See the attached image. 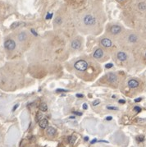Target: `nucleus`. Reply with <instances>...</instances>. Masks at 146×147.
<instances>
[{"mask_svg": "<svg viewBox=\"0 0 146 147\" xmlns=\"http://www.w3.org/2000/svg\"><path fill=\"white\" fill-rule=\"evenodd\" d=\"M134 110L136 111V112H137V113H140V111H141V109L140 108V107H138V106H136L134 108Z\"/></svg>", "mask_w": 146, "mask_h": 147, "instance_id": "20", "label": "nucleus"}, {"mask_svg": "<svg viewBox=\"0 0 146 147\" xmlns=\"http://www.w3.org/2000/svg\"><path fill=\"white\" fill-rule=\"evenodd\" d=\"M83 109H88V105L86 104H83Z\"/></svg>", "mask_w": 146, "mask_h": 147, "instance_id": "27", "label": "nucleus"}, {"mask_svg": "<svg viewBox=\"0 0 146 147\" xmlns=\"http://www.w3.org/2000/svg\"><path fill=\"white\" fill-rule=\"evenodd\" d=\"M145 57H146V53H145Z\"/></svg>", "mask_w": 146, "mask_h": 147, "instance_id": "37", "label": "nucleus"}, {"mask_svg": "<svg viewBox=\"0 0 146 147\" xmlns=\"http://www.w3.org/2000/svg\"><path fill=\"white\" fill-rule=\"evenodd\" d=\"M100 43H101V44L103 45V46L105 47V48H110L112 45V40H110V39H108V38L103 39Z\"/></svg>", "mask_w": 146, "mask_h": 147, "instance_id": "4", "label": "nucleus"}, {"mask_svg": "<svg viewBox=\"0 0 146 147\" xmlns=\"http://www.w3.org/2000/svg\"><path fill=\"white\" fill-rule=\"evenodd\" d=\"M4 47L7 50H13L16 48V42L12 39H7L4 43Z\"/></svg>", "mask_w": 146, "mask_h": 147, "instance_id": "3", "label": "nucleus"}, {"mask_svg": "<svg viewBox=\"0 0 146 147\" xmlns=\"http://www.w3.org/2000/svg\"><path fill=\"white\" fill-rule=\"evenodd\" d=\"M93 56L96 59H99V58H101L103 56H104V52H103V50L101 49H97L95 51H94Z\"/></svg>", "mask_w": 146, "mask_h": 147, "instance_id": "5", "label": "nucleus"}, {"mask_svg": "<svg viewBox=\"0 0 146 147\" xmlns=\"http://www.w3.org/2000/svg\"><path fill=\"white\" fill-rule=\"evenodd\" d=\"M107 109H109V110H117L118 109L117 107H114V106H108Z\"/></svg>", "mask_w": 146, "mask_h": 147, "instance_id": "19", "label": "nucleus"}, {"mask_svg": "<svg viewBox=\"0 0 146 147\" xmlns=\"http://www.w3.org/2000/svg\"><path fill=\"white\" fill-rule=\"evenodd\" d=\"M127 84L130 88H136L139 86V82H138L136 80H134V79L130 80Z\"/></svg>", "mask_w": 146, "mask_h": 147, "instance_id": "7", "label": "nucleus"}, {"mask_svg": "<svg viewBox=\"0 0 146 147\" xmlns=\"http://www.w3.org/2000/svg\"><path fill=\"white\" fill-rule=\"evenodd\" d=\"M117 59L121 61V62H124V61L126 60V58H127V56L125 53L123 52H118L117 54Z\"/></svg>", "mask_w": 146, "mask_h": 147, "instance_id": "8", "label": "nucleus"}, {"mask_svg": "<svg viewBox=\"0 0 146 147\" xmlns=\"http://www.w3.org/2000/svg\"><path fill=\"white\" fill-rule=\"evenodd\" d=\"M72 49H78L79 48H80V42L79 40H77V39H75V40H73L72 42Z\"/></svg>", "mask_w": 146, "mask_h": 147, "instance_id": "11", "label": "nucleus"}, {"mask_svg": "<svg viewBox=\"0 0 146 147\" xmlns=\"http://www.w3.org/2000/svg\"><path fill=\"white\" fill-rule=\"evenodd\" d=\"M72 113L73 114H75V115H79V116H80L82 114L81 113H80V112H76V111H73Z\"/></svg>", "mask_w": 146, "mask_h": 147, "instance_id": "25", "label": "nucleus"}, {"mask_svg": "<svg viewBox=\"0 0 146 147\" xmlns=\"http://www.w3.org/2000/svg\"><path fill=\"white\" fill-rule=\"evenodd\" d=\"M144 137H143V136H140V137H137V140L140 141V142H141V141H144Z\"/></svg>", "mask_w": 146, "mask_h": 147, "instance_id": "23", "label": "nucleus"}, {"mask_svg": "<svg viewBox=\"0 0 146 147\" xmlns=\"http://www.w3.org/2000/svg\"><path fill=\"white\" fill-rule=\"evenodd\" d=\"M42 113H37V115H36V121L37 122H39L40 121V120H41V118H42Z\"/></svg>", "mask_w": 146, "mask_h": 147, "instance_id": "18", "label": "nucleus"}, {"mask_svg": "<svg viewBox=\"0 0 146 147\" xmlns=\"http://www.w3.org/2000/svg\"><path fill=\"white\" fill-rule=\"evenodd\" d=\"M39 125L42 129H45L48 126V121L47 119H42L39 122Z\"/></svg>", "mask_w": 146, "mask_h": 147, "instance_id": "10", "label": "nucleus"}, {"mask_svg": "<svg viewBox=\"0 0 146 147\" xmlns=\"http://www.w3.org/2000/svg\"><path fill=\"white\" fill-rule=\"evenodd\" d=\"M121 30V29L120 26H118L117 25H114V26H112V27H111L110 31H111V33L113 34V35H117L118 33H120Z\"/></svg>", "mask_w": 146, "mask_h": 147, "instance_id": "6", "label": "nucleus"}, {"mask_svg": "<svg viewBox=\"0 0 146 147\" xmlns=\"http://www.w3.org/2000/svg\"><path fill=\"white\" fill-rule=\"evenodd\" d=\"M97 141H97L96 139H94L93 141H91V144H94L95 142H97Z\"/></svg>", "mask_w": 146, "mask_h": 147, "instance_id": "31", "label": "nucleus"}, {"mask_svg": "<svg viewBox=\"0 0 146 147\" xmlns=\"http://www.w3.org/2000/svg\"><path fill=\"white\" fill-rule=\"evenodd\" d=\"M138 7H139L140 10L144 11V10L146 9V4L144 2H140L139 5H138Z\"/></svg>", "mask_w": 146, "mask_h": 147, "instance_id": "16", "label": "nucleus"}, {"mask_svg": "<svg viewBox=\"0 0 146 147\" xmlns=\"http://www.w3.org/2000/svg\"><path fill=\"white\" fill-rule=\"evenodd\" d=\"M46 132H47V134L48 136H53V135L56 134L57 131L55 129V127H48L47 128V130H46Z\"/></svg>", "mask_w": 146, "mask_h": 147, "instance_id": "12", "label": "nucleus"}, {"mask_svg": "<svg viewBox=\"0 0 146 147\" xmlns=\"http://www.w3.org/2000/svg\"><path fill=\"white\" fill-rule=\"evenodd\" d=\"M99 103H100V101L97 100H95V101H94V102L93 103V105H94V106H96L97 105H99Z\"/></svg>", "mask_w": 146, "mask_h": 147, "instance_id": "26", "label": "nucleus"}, {"mask_svg": "<svg viewBox=\"0 0 146 147\" xmlns=\"http://www.w3.org/2000/svg\"><path fill=\"white\" fill-rule=\"evenodd\" d=\"M39 110L40 111H42V112H46L48 110V106H47V105H46L45 103H41L39 105Z\"/></svg>", "mask_w": 146, "mask_h": 147, "instance_id": "14", "label": "nucleus"}, {"mask_svg": "<svg viewBox=\"0 0 146 147\" xmlns=\"http://www.w3.org/2000/svg\"><path fill=\"white\" fill-rule=\"evenodd\" d=\"M31 32H32V33H34V35H35V36H37V33H36V31H35L33 30V29H32V30H31Z\"/></svg>", "mask_w": 146, "mask_h": 147, "instance_id": "34", "label": "nucleus"}, {"mask_svg": "<svg viewBox=\"0 0 146 147\" xmlns=\"http://www.w3.org/2000/svg\"><path fill=\"white\" fill-rule=\"evenodd\" d=\"M112 117H106V120H108V121H109V120H112Z\"/></svg>", "mask_w": 146, "mask_h": 147, "instance_id": "33", "label": "nucleus"}, {"mask_svg": "<svg viewBox=\"0 0 146 147\" xmlns=\"http://www.w3.org/2000/svg\"><path fill=\"white\" fill-rule=\"evenodd\" d=\"M88 140H89V137H85V141H87Z\"/></svg>", "mask_w": 146, "mask_h": 147, "instance_id": "35", "label": "nucleus"}, {"mask_svg": "<svg viewBox=\"0 0 146 147\" xmlns=\"http://www.w3.org/2000/svg\"><path fill=\"white\" fill-rule=\"evenodd\" d=\"M83 96H84V95H81V94H77V95H76V97H80V98H82Z\"/></svg>", "mask_w": 146, "mask_h": 147, "instance_id": "32", "label": "nucleus"}, {"mask_svg": "<svg viewBox=\"0 0 146 147\" xmlns=\"http://www.w3.org/2000/svg\"><path fill=\"white\" fill-rule=\"evenodd\" d=\"M112 66H113L112 63H108V64L105 65V68H112Z\"/></svg>", "mask_w": 146, "mask_h": 147, "instance_id": "24", "label": "nucleus"}, {"mask_svg": "<svg viewBox=\"0 0 146 147\" xmlns=\"http://www.w3.org/2000/svg\"><path fill=\"white\" fill-rule=\"evenodd\" d=\"M18 26H19V23L18 22H15V23H13L12 25V29H16Z\"/></svg>", "mask_w": 146, "mask_h": 147, "instance_id": "21", "label": "nucleus"}, {"mask_svg": "<svg viewBox=\"0 0 146 147\" xmlns=\"http://www.w3.org/2000/svg\"><path fill=\"white\" fill-rule=\"evenodd\" d=\"M83 21L86 26H94V24L96 23V19L94 16L88 14V15H85V17H84Z\"/></svg>", "mask_w": 146, "mask_h": 147, "instance_id": "2", "label": "nucleus"}, {"mask_svg": "<svg viewBox=\"0 0 146 147\" xmlns=\"http://www.w3.org/2000/svg\"><path fill=\"white\" fill-rule=\"evenodd\" d=\"M120 1H123V0H120Z\"/></svg>", "mask_w": 146, "mask_h": 147, "instance_id": "36", "label": "nucleus"}, {"mask_svg": "<svg viewBox=\"0 0 146 147\" xmlns=\"http://www.w3.org/2000/svg\"><path fill=\"white\" fill-rule=\"evenodd\" d=\"M26 39V34L25 32H21V33L19 34V36H18V39L19 41L22 42V41H25Z\"/></svg>", "mask_w": 146, "mask_h": 147, "instance_id": "13", "label": "nucleus"}, {"mask_svg": "<svg viewBox=\"0 0 146 147\" xmlns=\"http://www.w3.org/2000/svg\"><path fill=\"white\" fill-rule=\"evenodd\" d=\"M129 41L130 42H132V43H136L137 41V39H138V37L136 36V35H131V36H129Z\"/></svg>", "mask_w": 146, "mask_h": 147, "instance_id": "15", "label": "nucleus"}, {"mask_svg": "<svg viewBox=\"0 0 146 147\" xmlns=\"http://www.w3.org/2000/svg\"><path fill=\"white\" fill-rule=\"evenodd\" d=\"M74 67H75V69H77V70L84 72V71L87 70L88 63L85 60H79V61H77V62L75 63Z\"/></svg>", "mask_w": 146, "mask_h": 147, "instance_id": "1", "label": "nucleus"}, {"mask_svg": "<svg viewBox=\"0 0 146 147\" xmlns=\"http://www.w3.org/2000/svg\"><path fill=\"white\" fill-rule=\"evenodd\" d=\"M107 79H108V81H109V82H112V83H114V82L117 81V76H116L115 74H113V73H110V74L108 75Z\"/></svg>", "mask_w": 146, "mask_h": 147, "instance_id": "9", "label": "nucleus"}, {"mask_svg": "<svg viewBox=\"0 0 146 147\" xmlns=\"http://www.w3.org/2000/svg\"><path fill=\"white\" fill-rule=\"evenodd\" d=\"M142 99L141 98H139V99H136V100H135V102H140V100H141Z\"/></svg>", "mask_w": 146, "mask_h": 147, "instance_id": "29", "label": "nucleus"}, {"mask_svg": "<svg viewBox=\"0 0 146 147\" xmlns=\"http://www.w3.org/2000/svg\"><path fill=\"white\" fill-rule=\"evenodd\" d=\"M18 105H18V104H17V105H15L14 107H13V109H12V111H15V110H16V109H17V107H18Z\"/></svg>", "mask_w": 146, "mask_h": 147, "instance_id": "28", "label": "nucleus"}, {"mask_svg": "<svg viewBox=\"0 0 146 147\" xmlns=\"http://www.w3.org/2000/svg\"><path fill=\"white\" fill-rule=\"evenodd\" d=\"M125 102H126V101L123 100H119V103H120V104H125Z\"/></svg>", "mask_w": 146, "mask_h": 147, "instance_id": "30", "label": "nucleus"}, {"mask_svg": "<svg viewBox=\"0 0 146 147\" xmlns=\"http://www.w3.org/2000/svg\"><path fill=\"white\" fill-rule=\"evenodd\" d=\"M75 140H76V138H75V136H71V137H68V142L69 144H71V145H73V144L75 143Z\"/></svg>", "mask_w": 146, "mask_h": 147, "instance_id": "17", "label": "nucleus"}, {"mask_svg": "<svg viewBox=\"0 0 146 147\" xmlns=\"http://www.w3.org/2000/svg\"><path fill=\"white\" fill-rule=\"evenodd\" d=\"M57 92H68L69 90H63V89H58L56 90Z\"/></svg>", "mask_w": 146, "mask_h": 147, "instance_id": "22", "label": "nucleus"}]
</instances>
